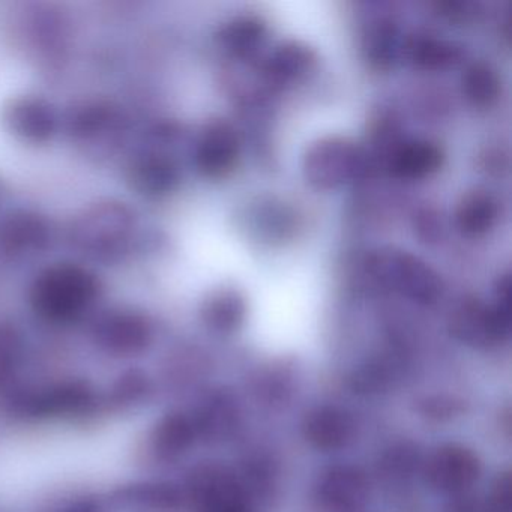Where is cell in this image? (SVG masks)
<instances>
[{"label": "cell", "instance_id": "17", "mask_svg": "<svg viewBox=\"0 0 512 512\" xmlns=\"http://www.w3.org/2000/svg\"><path fill=\"white\" fill-rule=\"evenodd\" d=\"M49 239V227L43 218L20 212L0 224V251L10 256H26L43 250Z\"/></svg>", "mask_w": 512, "mask_h": 512}, {"label": "cell", "instance_id": "1", "mask_svg": "<svg viewBox=\"0 0 512 512\" xmlns=\"http://www.w3.org/2000/svg\"><path fill=\"white\" fill-rule=\"evenodd\" d=\"M100 295V281L77 265H56L35 278L29 293L32 308L46 322H76Z\"/></svg>", "mask_w": 512, "mask_h": 512}, {"label": "cell", "instance_id": "13", "mask_svg": "<svg viewBox=\"0 0 512 512\" xmlns=\"http://www.w3.org/2000/svg\"><path fill=\"white\" fill-rule=\"evenodd\" d=\"M110 503L122 512H176L184 505L185 496L175 482L136 481L115 488Z\"/></svg>", "mask_w": 512, "mask_h": 512}, {"label": "cell", "instance_id": "9", "mask_svg": "<svg viewBox=\"0 0 512 512\" xmlns=\"http://www.w3.org/2000/svg\"><path fill=\"white\" fill-rule=\"evenodd\" d=\"M421 472L433 490L454 497L469 493L478 482L481 463L472 449L458 443H446L425 458Z\"/></svg>", "mask_w": 512, "mask_h": 512}, {"label": "cell", "instance_id": "33", "mask_svg": "<svg viewBox=\"0 0 512 512\" xmlns=\"http://www.w3.org/2000/svg\"><path fill=\"white\" fill-rule=\"evenodd\" d=\"M416 232L425 242H436L442 236V221L433 209H421L415 218Z\"/></svg>", "mask_w": 512, "mask_h": 512}, {"label": "cell", "instance_id": "31", "mask_svg": "<svg viewBox=\"0 0 512 512\" xmlns=\"http://www.w3.org/2000/svg\"><path fill=\"white\" fill-rule=\"evenodd\" d=\"M419 412L433 421H446L463 412L461 401L451 397H428L419 403Z\"/></svg>", "mask_w": 512, "mask_h": 512}, {"label": "cell", "instance_id": "35", "mask_svg": "<svg viewBox=\"0 0 512 512\" xmlns=\"http://www.w3.org/2000/svg\"><path fill=\"white\" fill-rule=\"evenodd\" d=\"M59 512H107V509L100 500L85 497V499H77L68 503Z\"/></svg>", "mask_w": 512, "mask_h": 512}, {"label": "cell", "instance_id": "12", "mask_svg": "<svg viewBox=\"0 0 512 512\" xmlns=\"http://www.w3.org/2000/svg\"><path fill=\"white\" fill-rule=\"evenodd\" d=\"M4 122L17 139L34 145L49 142L58 131L52 104L34 95L13 98L5 107Z\"/></svg>", "mask_w": 512, "mask_h": 512}, {"label": "cell", "instance_id": "34", "mask_svg": "<svg viewBox=\"0 0 512 512\" xmlns=\"http://www.w3.org/2000/svg\"><path fill=\"white\" fill-rule=\"evenodd\" d=\"M443 512H488V509L485 505V499L464 493L452 497Z\"/></svg>", "mask_w": 512, "mask_h": 512}, {"label": "cell", "instance_id": "2", "mask_svg": "<svg viewBox=\"0 0 512 512\" xmlns=\"http://www.w3.org/2000/svg\"><path fill=\"white\" fill-rule=\"evenodd\" d=\"M11 412L25 419H74L95 412L100 400L91 383L67 379L11 395Z\"/></svg>", "mask_w": 512, "mask_h": 512}, {"label": "cell", "instance_id": "32", "mask_svg": "<svg viewBox=\"0 0 512 512\" xmlns=\"http://www.w3.org/2000/svg\"><path fill=\"white\" fill-rule=\"evenodd\" d=\"M509 473L497 476L484 497L488 512H512V487Z\"/></svg>", "mask_w": 512, "mask_h": 512}, {"label": "cell", "instance_id": "24", "mask_svg": "<svg viewBox=\"0 0 512 512\" xmlns=\"http://www.w3.org/2000/svg\"><path fill=\"white\" fill-rule=\"evenodd\" d=\"M424 458L413 443H398L391 446L379 461V473L391 482H403L422 470Z\"/></svg>", "mask_w": 512, "mask_h": 512}, {"label": "cell", "instance_id": "28", "mask_svg": "<svg viewBox=\"0 0 512 512\" xmlns=\"http://www.w3.org/2000/svg\"><path fill=\"white\" fill-rule=\"evenodd\" d=\"M308 67V52L298 46H286L278 50L265 65L266 74L274 82L283 83L304 74Z\"/></svg>", "mask_w": 512, "mask_h": 512}, {"label": "cell", "instance_id": "18", "mask_svg": "<svg viewBox=\"0 0 512 512\" xmlns=\"http://www.w3.org/2000/svg\"><path fill=\"white\" fill-rule=\"evenodd\" d=\"M128 181L137 193L160 197L176 187L178 169L170 158L158 154H145L131 163Z\"/></svg>", "mask_w": 512, "mask_h": 512}, {"label": "cell", "instance_id": "19", "mask_svg": "<svg viewBox=\"0 0 512 512\" xmlns=\"http://www.w3.org/2000/svg\"><path fill=\"white\" fill-rule=\"evenodd\" d=\"M440 166V149L425 140L404 143L392 154L389 169L404 181H416L436 172Z\"/></svg>", "mask_w": 512, "mask_h": 512}, {"label": "cell", "instance_id": "3", "mask_svg": "<svg viewBox=\"0 0 512 512\" xmlns=\"http://www.w3.org/2000/svg\"><path fill=\"white\" fill-rule=\"evenodd\" d=\"M368 277L383 289L397 290L419 304H431L442 292V281L418 257L397 250H380L365 262Z\"/></svg>", "mask_w": 512, "mask_h": 512}, {"label": "cell", "instance_id": "27", "mask_svg": "<svg viewBox=\"0 0 512 512\" xmlns=\"http://www.w3.org/2000/svg\"><path fill=\"white\" fill-rule=\"evenodd\" d=\"M463 94L473 106H490L499 94V79L487 64H476L463 77Z\"/></svg>", "mask_w": 512, "mask_h": 512}, {"label": "cell", "instance_id": "20", "mask_svg": "<svg viewBox=\"0 0 512 512\" xmlns=\"http://www.w3.org/2000/svg\"><path fill=\"white\" fill-rule=\"evenodd\" d=\"M244 299L233 290H221L212 295L202 307V320L217 334H233L245 320Z\"/></svg>", "mask_w": 512, "mask_h": 512}, {"label": "cell", "instance_id": "21", "mask_svg": "<svg viewBox=\"0 0 512 512\" xmlns=\"http://www.w3.org/2000/svg\"><path fill=\"white\" fill-rule=\"evenodd\" d=\"M154 383L148 373L131 368L119 374L110 388L107 403L116 410H133L151 400Z\"/></svg>", "mask_w": 512, "mask_h": 512}, {"label": "cell", "instance_id": "11", "mask_svg": "<svg viewBox=\"0 0 512 512\" xmlns=\"http://www.w3.org/2000/svg\"><path fill=\"white\" fill-rule=\"evenodd\" d=\"M356 427L358 425L349 410L334 404H322L305 413L301 434L311 448L334 452L352 445Z\"/></svg>", "mask_w": 512, "mask_h": 512}, {"label": "cell", "instance_id": "23", "mask_svg": "<svg viewBox=\"0 0 512 512\" xmlns=\"http://www.w3.org/2000/svg\"><path fill=\"white\" fill-rule=\"evenodd\" d=\"M497 206L487 193H470L457 209V224L467 236L485 235L496 223Z\"/></svg>", "mask_w": 512, "mask_h": 512}, {"label": "cell", "instance_id": "7", "mask_svg": "<svg viewBox=\"0 0 512 512\" xmlns=\"http://www.w3.org/2000/svg\"><path fill=\"white\" fill-rule=\"evenodd\" d=\"M92 340L101 352L112 358H134L151 347L154 329L148 317L137 311H107L95 320Z\"/></svg>", "mask_w": 512, "mask_h": 512}, {"label": "cell", "instance_id": "30", "mask_svg": "<svg viewBox=\"0 0 512 512\" xmlns=\"http://www.w3.org/2000/svg\"><path fill=\"white\" fill-rule=\"evenodd\" d=\"M398 32L391 23H380L370 37L371 56L379 64H391L397 56Z\"/></svg>", "mask_w": 512, "mask_h": 512}, {"label": "cell", "instance_id": "8", "mask_svg": "<svg viewBox=\"0 0 512 512\" xmlns=\"http://www.w3.org/2000/svg\"><path fill=\"white\" fill-rule=\"evenodd\" d=\"M133 227V215L125 206L104 203L80 218L76 227L77 244L95 256H113L125 250Z\"/></svg>", "mask_w": 512, "mask_h": 512}, {"label": "cell", "instance_id": "29", "mask_svg": "<svg viewBox=\"0 0 512 512\" xmlns=\"http://www.w3.org/2000/svg\"><path fill=\"white\" fill-rule=\"evenodd\" d=\"M23 338L14 326L0 323V388H5L19 371Z\"/></svg>", "mask_w": 512, "mask_h": 512}, {"label": "cell", "instance_id": "16", "mask_svg": "<svg viewBox=\"0 0 512 512\" xmlns=\"http://www.w3.org/2000/svg\"><path fill=\"white\" fill-rule=\"evenodd\" d=\"M239 154L235 130L226 122H214L200 136L196 166L205 176L217 178L232 169Z\"/></svg>", "mask_w": 512, "mask_h": 512}, {"label": "cell", "instance_id": "25", "mask_svg": "<svg viewBox=\"0 0 512 512\" xmlns=\"http://www.w3.org/2000/svg\"><path fill=\"white\" fill-rule=\"evenodd\" d=\"M397 361L391 358L371 359L350 377V386L359 394L371 395L386 391L398 379Z\"/></svg>", "mask_w": 512, "mask_h": 512}, {"label": "cell", "instance_id": "10", "mask_svg": "<svg viewBox=\"0 0 512 512\" xmlns=\"http://www.w3.org/2000/svg\"><path fill=\"white\" fill-rule=\"evenodd\" d=\"M367 473L352 464H335L320 473L314 484V502L323 512H359L370 499Z\"/></svg>", "mask_w": 512, "mask_h": 512}, {"label": "cell", "instance_id": "26", "mask_svg": "<svg viewBox=\"0 0 512 512\" xmlns=\"http://www.w3.org/2000/svg\"><path fill=\"white\" fill-rule=\"evenodd\" d=\"M410 59L422 70L436 71L451 67L458 58L460 50L452 44L431 37H419L412 40L409 47Z\"/></svg>", "mask_w": 512, "mask_h": 512}, {"label": "cell", "instance_id": "5", "mask_svg": "<svg viewBox=\"0 0 512 512\" xmlns=\"http://www.w3.org/2000/svg\"><path fill=\"white\" fill-rule=\"evenodd\" d=\"M185 502L194 512H250L251 497L238 473L221 464L194 467L185 481Z\"/></svg>", "mask_w": 512, "mask_h": 512}, {"label": "cell", "instance_id": "6", "mask_svg": "<svg viewBox=\"0 0 512 512\" xmlns=\"http://www.w3.org/2000/svg\"><path fill=\"white\" fill-rule=\"evenodd\" d=\"M364 149L341 137H328L308 149L302 163L304 178L317 190H334L367 173Z\"/></svg>", "mask_w": 512, "mask_h": 512}, {"label": "cell", "instance_id": "15", "mask_svg": "<svg viewBox=\"0 0 512 512\" xmlns=\"http://www.w3.org/2000/svg\"><path fill=\"white\" fill-rule=\"evenodd\" d=\"M190 415L199 440L214 443L230 439L241 418L235 398L227 391L209 392Z\"/></svg>", "mask_w": 512, "mask_h": 512}, {"label": "cell", "instance_id": "14", "mask_svg": "<svg viewBox=\"0 0 512 512\" xmlns=\"http://www.w3.org/2000/svg\"><path fill=\"white\" fill-rule=\"evenodd\" d=\"M197 431L190 413L175 410L155 422L146 439L149 457L157 463H175L196 445Z\"/></svg>", "mask_w": 512, "mask_h": 512}, {"label": "cell", "instance_id": "22", "mask_svg": "<svg viewBox=\"0 0 512 512\" xmlns=\"http://www.w3.org/2000/svg\"><path fill=\"white\" fill-rule=\"evenodd\" d=\"M265 38V25L253 17H241L227 23L220 34L218 43L233 58H247L257 52Z\"/></svg>", "mask_w": 512, "mask_h": 512}, {"label": "cell", "instance_id": "4", "mask_svg": "<svg viewBox=\"0 0 512 512\" xmlns=\"http://www.w3.org/2000/svg\"><path fill=\"white\" fill-rule=\"evenodd\" d=\"M509 278L499 281L496 302L485 305L476 299H466L452 311L449 331L467 346H496L508 338L511 329V302Z\"/></svg>", "mask_w": 512, "mask_h": 512}]
</instances>
